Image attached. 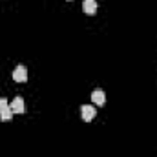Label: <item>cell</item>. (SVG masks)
Returning a JSON list of instances; mask_svg holds the SVG:
<instances>
[{
    "label": "cell",
    "instance_id": "cell-6",
    "mask_svg": "<svg viewBox=\"0 0 157 157\" xmlns=\"http://www.w3.org/2000/svg\"><path fill=\"white\" fill-rule=\"evenodd\" d=\"M15 113H13V110H11V106H7V108H4L2 112H0V119L2 121H11V117H13Z\"/></svg>",
    "mask_w": 157,
    "mask_h": 157
},
{
    "label": "cell",
    "instance_id": "cell-5",
    "mask_svg": "<svg viewBox=\"0 0 157 157\" xmlns=\"http://www.w3.org/2000/svg\"><path fill=\"white\" fill-rule=\"evenodd\" d=\"M91 101H93V104H97V106L104 104V101H106L104 91H102V90H95V91L91 93Z\"/></svg>",
    "mask_w": 157,
    "mask_h": 157
},
{
    "label": "cell",
    "instance_id": "cell-3",
    "mask_svg": "<svg viewBox=\"0 0 157 157\" xmlns=\"http://www.w3.org/2000/svg\"><path fill=\"white\" fill-rule=\"evenodd\" d=\"M13 78H15L17 82H26V80H28V70H26L24 66H17L15 71H13Z\"/></svg>",
    "mask_w": 157,
    "mask_h": 157
},
{
    "label": "cell",
    "instance_id": "cell-1",
    "mask_svg": "<svg viewBox=\"0 0 157 157\" xmlns=\"http://www.w3.org/2000/svg\"><path fill=\"white\" fill-rule=\"evenodd\" d=\"M95 113H97V110H95L91 104H84V106L80 108V115H82L84 121H93Z\"/></svg>",
    "mask_w": 157,
    "mask_h": 157
},
{
    "label": "cell",
    "instance_id": "cell-4",
    "mask_svg": "<svg viewBox=\"0 0 157 157\" xmlns=\"http://www.w3.org/2000/svg\"><path fill=\"white\" fill-rule=\"evenodd\" d=\"M82 9L88 15H95L97 13V0H84L82 2Z\"/></svg>",
    "mask_w": 157,
    "mask_h": 157
},
{
    "label": "cell",
    "instance_id": "cell-2",
    "mask_svg": "<svg viewBox=\"0 0 157 157\" xmlns=\"http://www.w3.org/2000/svg\"><path fill=\"white\" fill-rule=\"evenodd\" d=\"M9 106H11L13 113H24V112H26V108H24V99H22V97H15Z\"/></svg>",
    "mask_w": 157,
    "mask_h": 157
},
{
    "label": "cell",
    "instance_id": "cell-7",
    "mask_svg": "<svg viewBox=\"0 0 157 157\" xmlns=\"http://www.w3.org/2000/svg\"><path fill=\"white\" fill-rule=\"evenodd\" d=\"M7 106H9V102H7L6 99H0V112H2L4 108H7Z\"/></svg>",
    "mask_w": 157,
    "mask_h": 157
}]
</instances>
